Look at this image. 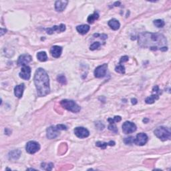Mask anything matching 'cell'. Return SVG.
I'll return each instance as SVG.
<instances>
[{
  "mask_svg": "<svg viewBox=\"0 0 171 171\" xmlns=\"http://www.w3.org/2000/svg\"><path fill=\"white\" fill-rule=\"evenodd\" d=\"M138 44L142 47L149 48L151 50L165 51L168 49L167 40L162 33L143 32L138 35Z\"/></svg>",
  "mask_w": 171,
  "mask_h": 171,
  "instance_id": "1",
  "label": "cell"
},
{
  "mask_svg": "<svg viewBox=\"0 0 171 171\" xmlns=\"http://www.w3.org/2000/svg\"><path fill=\"white\" fill-rule=\"evenodd\" d=\"M34 83L39 97L45 96L50 92L49 76L43 68H38L34 75Z\"/></svg>",
  "mask_w": 171,
  "mask_h": 171,
  "instance_id": "2",
  "label": "cell"
},
{
  "mask_svg": "<svg viewBox=\"0 0 171 171\" xmlns=\"http://www.w3.org/2000/svg\"><path fill=\"white\" fill-rule=\"evenodd\" d=\"M60 104L61 106L63 107V108L66 109V110L68 111H70L71 112L77 113L81 110L80 107L73 100H69L65 99V100L61 101Z\"/></svg>",
  "mask_w": 171,
  "mask_h": 171,
  "instance_id": "3",
  "label": "cell"
},
{
  "mask_svg": "<svg viewBox=\"0 0 171 171\" xmlns=\"http://www.w3.org/2000/svg\"><path fill=\"white\" fill-rule=\"evenodd\" d=\"M154 134L161 140L165 141L170 138L171 133L168 128L164 126H160L154 130Z\"/></svg>",
  "mask_w": 171,
  "mask_h": 171,
  "instance_id": "4",
  "label": "cell"
},
{
  "mask_svg": "<svg viewBox=\"0 0 171 171\" xmlns=\"http://www.w3.org/2000/svg\"><path fill=\"white\" fill-rule=\"evenodd\" d=\"M25 149H26L27 153L33 154L39 150L40 145H39L38 142H35V141H29V142L27 143Z\"/></svg>",
  "mask_w": 171,
  "mask_h": 171,
  "instance_id": "5",
  "label": "cell"
},
{
  "mask_svg": "<svg viewBox=\"0 0 171 171\" xmlns=\"http://www.w3.org/2000/svg\"><path fill=\"white\" fill-rule=\"evenodd\" d=\"M160 91L161 90H160V89H159L158 85H155L152 90L153 94L151 95L150 97H148V98L146 99V100H145V102H146V104H153L155 100H158L159 98V95L161 94Z\"/></svg>",
  "mask_w": 171,
  "mask_h": 171,
  "instance_id": "6",
  "label": "cell"
},
{
  "mask_svg": "<svg viewBox=\"0 0 171 171\" xmlns=\"http://www.w3.org/2000/svg\"><path fill=\"white\" fill-rule=\"evenodd\" d=\"M136 130V126L134 123L126 121L122 125V131L124 134H131Z\"/></svg>",
  "mask_w": 171,
  "mask_h": 171,
  "instance_id": "7",
  "label": "cell"
},
{
  "mask_svg": "<svg viewBox=\"0 0 171 171\" xmlns=\"http://www.w3.org/2000/svg\"><path fill=\"white\" fill-rule=\"evenodd\" d=\"M107 68H108V64L107 63H104V64L99 65L94 70L95 77H98V78L104 77L106 74Z\"/></svg>",
  "mask_w": 171,
  "mask_h": 171,
  "instance_id": "8",
  "label": "cell"
},
{
  "mask_svg": "<svg viewBox=\"0 0 171 171\" xmlns=\"http://www.w3.org/2000/svg\"><path fill=\"white\" fill-rule=\"evenodd\" d=\"M75 136L79 138H85L89 136L90 132L83 127H76L73 130Z\"/></svg>",
  "mask_w": 171,
  "mask_h": 171,
  "instance_id": "9",
  "label": "cell"
},
{
  "mask_svg": "<svg viewBox=\"0 0 171 171\" xmlns=\"http://www.w3.org/2000/svg\"><path fill=\"white\" fill-rule=\"evenodd\" d=\"M148 136L145 133H139L136 135V138H134V143L138 146H143L148 141Z\"/></svg>",
  "mask_w": 171,
  "mask_h": 171,
  "instance_id": "10",
  "label": "cell"
},
{
  "mask_svg": "<svg viewBox=\"0 0 171 171\" xmlns=\"http://www.w3.org/2000/svg\"><path fill=\"white\" fill-rule=\"evenodd\" d=\"M47 137L48 139H54L59 136V130L56 126H49L46 130Z\"/></svg>",
  "mask_w": 171,
  "mask_h": 171,
  "instance_id": "11",
  "label": "cell"
},
{
  "mask_svg": "<svg viewBox=\"0 0 171 171\" xmlns=\"http://www.w3.org/2000/svg\"><path fill=\"white\" fill-rule=\"evenodd\" d=\"M32 60V57L29 54H23L21 55L17 59V65H26L27 63H28Z\"/></svg>",
  "mask_w": 171,
  "mask_h": 171,
  "instance_id": "12",
  "label": "cell"
},
{
  "mask_svg": "<svg viewBox=\"0 0 171 171\" xmlns=\"http://www.w3.org/2000/svg\"><path fill=\"white\" fill-rule=\"evenodd\" d=\"M19 76L23 79L28 80L31 77V68L27 65H24L22 67L19 73Z\"/></svg>",
  "mask_w": 171,
  "mask_h": 171,
  "instance_id": "13",
  "label": "cell"
},
{
  "mask_svg": "<svg viewBox=\"0 0 171 171\" xmlns=\"http://www.w3.org/2000/svg\"><path fill=\"white\" fill-rule=\"evenodd\" d=\"M45 30H46V32L48 33V34H52L55 31L62 32V31H64L65 30V25L61 23V24L58 25V26H57V25H54V26L50 27V28L45 29Z\"/></svg>",
  "mask_w": 171,
  "mask_h": 171,
  "instance_id": "14",
  "label": "cell"
},
{
  "mask_svg": "<svg viewBox=\"0 0 171 171\" xmlns=\"http://www.w3.org/2000/svg\"><path fill=\"white\" fill-rule=\"evenodd\" d=\"M68 3V1H65V0H63V1H56L55 3V10L58 12H61L64 10L66 5Z\"/></svg>",
  "mask_w": 171,
  "mask_h": 171,
  "instance_id": "15",
  "label": "cell"
},
{
  "mask_svg": "<svg viewBox=\"0 0 171 171\" xmlns=\"http://www.w3.org/2000/svg\"><path fill=\"white\" fill-rule=\"evenodd\" d=\"M61 52H62V47L59 45H53L50 49L51 55L55 58H57L60 56Z\"/></svg>",
  "mask_w": 171,
  "mask_h": 171,
  "instance_id": "16",
  "label": "cell"
},
{
  "mask_svg": "<svg viewBox=\"0 0 171 171\" xmlns=\"http://www.w3.org/2000/svg\"><path fill=\"white\" fill-rule=\"evenodd\" d=\"M24 88H25V85L23 83H21V84L16 85L14 88L15 96L19 98H21L23 96V91H24Z\"/></svg>",
  "mask_w": 171,
  "mask_h": 171,
  "instance_id": "17",
  "label": "cell"
},
{
  "mask_svg": "<svg viewBox=\"0 0 171 171\" xmlns=\"http://www.w3.org/2000/svg\"><path fill=\"white\" fill-rule=\"evenodd\" d=\"M108 25L113 30H118L120 28V22L116 19H112L108 21Z\"/></svg>",
  "mask_w": 171,
  "mask_h": 171,
  "instance_id": "18",
  "label": "cell"
},
{
  "mask_svg": "<svg viewBox=\"0 0 171 171\" xmlns=\"http://www.w3.org/2000/svg\"><path fill=\"white\" fill-rule=\"evenodd\" d=\"M90 27L88 25H80L76 27V29L78 31V33L82 35L88 33V31L90 30Z\"/></svg>",
  "mask_w": 171,
  "mask_h": 171,
  "instance_id": "19",
  "label": "cell"
},
{
  "mask_svg": "<svg viewBox=\"0 0 171 171\" xmlns=\"http://www.w3.org/2000/svg\"><path fill=\"white\" fill-rule=\"evenodd\" d=\"M96 146L100 147L102 149H106V147L108 146H114L115 145V142L114 141H110L109 142H100V141H98V142H96Z\"/></svg>",
  "mask_w": 171,
  "mask_h": 171,
  "instance_id": "20",
  "label": "cell"
},
{
  "mask_svg": "<svg viewBox=\"0 0 171 171\" xmlns=\"http://www.w3.org/2000/svg\"><path fill=\"white\" fill-rule=\"evenodd\" d=\"M21 155V151L19 150H14L9 152V158L12 160H17L19 158Z\"/></svg>",
  "mask_w": 171,
  "mask_h": 171,
  "instance_id": "21",
  "label": "cell"
},
{
  "mask_svg": "<svg viewBox=\"0 0 171 171\" xmlns=\"http://www.w3.org/2000/svg\"><path fill=\"white\" fill-rule=\"evenodd\" d=\"M37 57L39 61H45L47 59V53L45 51H40L38 52L37 54Z\"/></svg>",
  "mask_w": 171,
  "mask_h": 171,
  "instance_id": "22",
  "label": "cell"
},
{
  "mask_svg": "<svg viewBox=\"0 0 171 171\" xmlns=\"http://www.w3.org/2000/svg\"><path fill=\"white\" fill-rule=\"evenodd\" d=\"M99 18V14L97 12H94L93 14L89 15L88 17V22L89 23H93L96 19Z\"/></svg>",
  "mask_w": 171,
  "mask_h": 171,
  "instance_id": "23",
  "label": "cell"
},
{
  "mask_svg": "<svg viewBox=\"0 0 171 171\" xmlns=\"http://www.w3.org/2000/svg\"><path fill=\"white\" fill-rule=\"evenodd\" d=\"M41 168L44 169L45 170H52L53 167V163H48V164H45V163L43 162L41 163Z\"/></svg>",
  "mask_w": 171,
  "mask_h": 171,
  "instance_id": "24",
  "label": "cell"
},
{
  "mask_svg": "<svg viewBox=\"0 0 171 171\" xmlns=\"http://www.w3.org/2000/svg\"><path fill=\"white\" fill-rule=\"evenodd\" d=\"M154 24L156 25L157 27L161 28V27H163L164 26L165 23L164 21H163L162 19H156V20L154 21Z\"/></svg>",
  "mask_w": 171,
  "mask_h": 171,
  "instance_id": "25",
  "label": "cell"
},
{
  "mask_svg": "<svg viewBox=\"0 0 171 171\" xmlns=\"http://www.w3.org/2000/svg\"><path fill=\"white\" fill-rule=\"evenodd\" d=\"M57 80L59 81V83H61V84H66L67 81L66 78L63 75H59L57 77Z\"/></svg>",
  "mask_w": 171,
  "mask_h": 171,
  "instance_id": "26",
  "label": "cell"
},
{
  "mask_svg": "<svg viewBox=\"0 0 171 171\" xmlns=\"http://www.w3.org/2000/svg\"><path fill=\"white\" fill-rule=\"evenodd\" d=\"M115 70H116V72L122 73V74H124V73H125V67H124V65H119L117 67H116V68H115Z\"/></svg>",
  "mask_w": 171,
  "mask_h": 171,
  "instance_id": "27",
  "label": "cell"
},
{
  "mask_svg": "<svg viewBox=\"0 0 171 171\" xmlns=\"http://www.w3.org/2000/svg\"><path fill=\"white\" fill-rule=\"evenodd\" d=\"M134 138L133 136H129L128 138H125L124 140V142L126 144H132L134 143Z\"/></svg>",
  "mask_w": 171,
  "mask_h": 171,
  "instance_id": "28",
  "label": "cell"
},
{
  "mask_svg": "<svg viewBox=\"0 0 171 171\" xmlns=\"http://www.w3.org/2000/svg\"><path fill=\"white\" fill-rule=\"evenodd\" d=\"M100 45H101L100 43L98 42V41H97V42H94L90 45V50H92V51L95 50V49L99 48V47H100Z\"/></svg>",
  "mask_w": 171,
  "mask_h": 171,
  "instance_id": "29",
  "label": "cell"
},
{
  "mask_svg": "<svg viewBox=\"0 0 171 171\" xmlns=\"http://www.w3.org/2000/svg\"><path fill=\"white\" fill-rule=\"evenodd\" d=\"M108 129L112 131V132H114V133H118V128H117L116 126L114 124H109Z\"/></svg>",
  "mask_w": 171,
  "mask_h": 171,
  "instance_id": "30",
  "label": "cell"
},
{
  "mask_svg": "<svg viewBox=\"0 0 171 171\" xmlns=\"http://www.w3.org/2000/svg\"><path fill=\"white\" fill-rule=\"evenodd\" d=\"M96 126L99 129V130H103L104 128V125L101 122H96Z\"/></svg>",
  "mask_w": 171,
  "mask_h": 171,
  "instance_id": "31",
  "label": "cell"
},
{
  "mask_svg": "<svg viewBox=\"0 0 171 171\" xmlns=\"http://www.w3.org/2000/svg\"><path fill=\"white\" fill-rule=\"evenodd\" d=\"M57 128L59 130H67V127L63 124H57Z\"/></svg>",
  "mask_w": 171,
  "mask_h": 171,
  "instance_id": "32",
  "label": "cell"
},
{
  "mask_svg": "<svg viewBox=\"0 0 171 171\" xmlns=\"http://www.w3.org/2000/svg\"><path fill=\"white\" fill-rule=\"evenodd\" d=\"M128 57L127 56V55H124V56H123L121 57L120 59V63H119V64H121L122 63H124V62H126L128 60Z\"/></svg>",
  "mask_w": 171,
  "mask_h": 171,
  "instance_id": "33",
  "label": "cell"
},
{
  "mask_svg": "<svg viewBox=\"0 0 171 171\" xmlns=\"http://www.w3.org/2000/svg\"><path fill=\"white\" fill-rule=\"evenodd\" d=\"M113 120H114V122H120L121 120H122V118H121L120 116H114V118H113Z\"/></svg>",
  "mask_w": 171,
  "mask_h": 171,
  "instance_id": "34",
  "label": "cell"
},
{
  "mask_svg": "<svg viewBox=\"0 0 171 171\" xmlns=\"http://www.w3.org/2000/svg\"><path fill=\"white\" fill-rule=\"evenodd\" d=\"M7 31V29H3V28H1V36H2V35L4 34V33H6Z\"/></svg>",
  "mask_w": 171,
  "mask_h": 171,
  "instance_id": "35",
  "label": "cell"
},
{
  "mask_svg": "<svg viewBox=\"0 0 171 171\" xmlns=\"http://www.w3.org/2000/svg\"><path fill=\"white\" fill-rule=\"evenodd\" d=\"M131 102H132V104H136L137 103V100L136 98H132V100H131Z\"/></svg>",
  "mask_w": 171,
  "mask_h": 171,
  "instance_id": "36",
  "label": "cell"
},
{
  "mask_svg": "<svg viewBox=\"0 0 171 171\" xmlns=\"http://www.w3.org/2000/svg\"><path fill=\"white\" fill-rule=\"evenodd\" d=\"M120 2H119V1H118V2L115 3L114 4V6H119V5H120Z\"/></svg>",
  "mask_w": 171,
  "mask_h": 171,
  "instance_id": "37",
  "label": "cell"
}]
</instances>
